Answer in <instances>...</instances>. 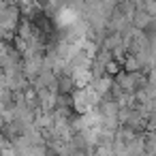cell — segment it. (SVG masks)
Segmentation results:
<instances>
[{
	"instance_id": "cell-1",
	"label": "cell",
	"mask_w": 156,
	"mask_h": 156,
	"mask_svg": "<svg viewBox=\"0 0 156 156\" xmlns=\"http://www.w3.org/2000/svg\"><path fill=\"white\" fill-rule=\"evenodd\" d=\"M152 24V17H150V13H145V11H139L137 15H135V26L137 28H147Z\"/></svg>"
},
{
	"instance_id": "cell-2",
	"label": "cell",
	"mask_w": 156,
	"mask_h": 156,
	"mask_svg": "<svg viewBox=\"0 0 156 156\" xmlns=\"http://www.w3.org/2000/svg\"><path fill=\"white\" fill-rule=\"evenodd\" d=\"M145 147H147V150H154V147H156V135H147V139H145Z\"/></svg>"
}]
</instances>
